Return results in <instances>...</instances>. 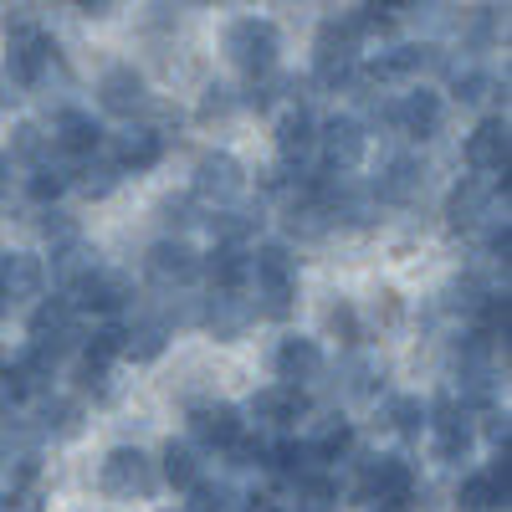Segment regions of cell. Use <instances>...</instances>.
<instances>
[{
    "instance_id": "1",
    "label": "cell",
    "mask_w": 512,
    "mask_h": 512,
    "mask_svg": "<svg viewBox=\"0 0 512 512\" xmlns=\"http://www.w3.org/2000/svg\"><path fill=\"white\" fill-rule=\"evenodd\" d=\"M251 303L256 318H272V323H287L297 313V256L287 241L251 246Z\"/></svg>"
},
{
    "instance_id": "2",
    "label": "cell",
    "mask_w": 512,
    "mask_h": 512,
    "mask_svg": "<svg viewBox=\"0 0 512 512\" xmlns=\"http://www.w3.org/2000/svg\"><path fill=\"white\" fill-rule=\"evenodd\" d=\"M57 67V41L41 31V26H21L11 36V52H6V77H0V108L21 103L26 93H36L41 82L52 77Z\"/></svg>"
},
{
    "instance_id": "3",
    "label": "cell",
    "mask_w": 512,
    "mask_h": 512,
    "mask_svg": "<svg viewBox=\"0 0 512 512\" xmlns=\"http://www.w3.org/2000/svg\"><path fill=\"white\" fill-rule=\"evenodd\" d=\"M359 47H364V36H359V26L349 16L323 21V31L313 41V82L318 88H328V93L354 88L359 72H364V52Z\"/></svg>"
},
{
    "instance_id": "4",
    "label": "cell",
    "mask_w": 512,
    "mask_h": 512,
    "mask_svg": "<svg viewBox=\"0 0 512 512\" xmlns=\"http://www.w3.org/2000/svg\"><path fill=\"white\" fill-rule=\"evenodd\" d=\"M221 47H226V57H231L236 72L267 77V72H277L282 31H277L267 16H236V21L226 26V36H221Z\"/></svg>"
},
{
    "instance_id": "5",
    "label": "cell",
    "mask_w": 512,
    "mask_h": 512,
    "mask_svg": "<svg viewBox=\"0 0 512 512\" xmlns=\"http://www.w3.org/2000/svg\"><path fill=\"white\" fill-rule=\"evenodd\" d=\"M98 487L113 502H144L159 487V472H154V461L139 446H113L103 456V466H98Z\"/></svg>"
},
{
    "instance_id": "6",
    "label": "cell",
    "mask_w": 512,
    "mask_h": 512,
    "mask_svg": "<svg viewBox=\"0 0 512 512\" xmlns=\"http://www.w3.org/2000/svg\"><path fill=\"white\" fill-rule=\"evenodd\" d=\"M369 154V123L354 118V113H333V118H318V164L328 175H349L359 169Z\"/></svg>"
},
{
    "instance_id": "7",
    "label": "cell",
    "mask_w": 512,
    "mask_h": 512,
    "mask_svg": "<svg viewBox=\"0 0 512 512\" xmlns=\"http://www.w3.org/2000/svg\"><path fill=\"white\" fill-rule=\"evenodd\" d=\"M446 123V98L436 88H410L384 98V128H395L405 139H436Z\"/></svg>"
},
{
    "instance_id": "8",
    "label": "cell",
    "mask_w": 512,
    "mask_h": 512,
    "mask_svg": "<svg viewBox=\"0 0 512 512\" xmlns=\"http://www.w3.org/2000/svg\"><path fill=\"white\" fill-rule=\"evenodd\" d=\"M190 190H195L200 205L221 210V205H231V200L246 195V164H241L236 154H226V149H205V154L195 159V180H190Z\"/></svg>"
},
{
    "instance_id": "9",
    "label": "cell",
    "mask_w": 512,
    "mask_h": 512,
    "mask_svg": "<svg viewBox=\"0 0 512 512\" xmlns=\"http://www.w3.org/2000/svg\"><path fill=\"white\" fill-rule=\"evenodd\" d=\"M497 190H507V175L492 180V175H461L446 195V221L451 231H482L492 216H497Z\"/></svg>"
},
{
    "instance_id": "10",
    "label": "cell",
    "mask_w": 512,
    "mask_h": 512,
    "mask_svg": "<svg viewBox=\"0 0 512 512\" xmlns=\"http://www.w3.org/2000/svg\"><path fill=\"white\" fill-rule=\"evenodd\" d=\"M415 492V466L405 456H390V451H379L359 466V482H354V497L364 507L374 502H405Z\"/></svg>"
},
{
    "instance_id": "11",
    "label": "cell",
    "mask_w": 512,
    "mask_h": 512,
    "mask_svg": "<svg viewBox=\"0 0 512 512\" xmlns=\"http://www.w3.org/2000/svg\"><path fill=\"white\" fill-rule=\"evenodd\" d=\"M425 436H431L441 461H466L472 446H477V420H472V410H466L461 400L441 395L431 405V425H425Z\"/></svg>"
},
{
    "instance_id": "12",
    "label": "cell",
    "mask_w": 512,
    "mask_h": 512,
    "mask_svg": "<svg viewBox=\"0 0 512 512\" xmlns=\"http://www.w3.org/2000/svg\"><path fill=\"white\" fill-rule=\"evenodd\" d=\"M277 159L292 169V175L313 180V164H318V118L303 103L277 113Z\"/></svg>"
},
{
    "instance_id": "13",
    "label": "cell",
    "mask_w": 512,
    "mask_h": 512,
    "mask_svg": "<svg viewBox=\"0 0 512 512\" xmlns=\"http://www.w3.org/2000/svg\"><path fill=\"white\" fill-rule=\"evenodd\" d=\"M72 308L77 313H93V318H118L128 303H134V287H128L123 272H108V267H93L77 287H67Z\"/></svg>"
},
{
    "instance_id": "14",
    "label": "cell",
    "mask_w": 512,
    "mask_h": 512,
    "mask_svg": "<svg viewBox=\"0 0 512 512\" xmlns=\"http://www.w3.org/2000/svg\"><path fill=\"white\" fill-rule=\"evenodd\" d=\"M251 420L256 431H292L297 420H308V390H297V384H262V390L251 395Z\"/></svg>"
},
{
    "instance_id": "15",
    "label": "cell",
    "mask_w": 512,
    "mask_h": 512,
    "mask_svg": "<svg viewBox=\"0 0 512 512\" xmlns=\"http://www.w3.org/2000/svg\"><path fill=\"white\" fill-rule=\"evenodd\" d=\"M195 323H205L221 344H236V338L256 323V303H251V292H216L210 287V297H200V308H195Z\"/></svg>"
},
{
    "instance_id": "16",
    "label": "cell",
    "mask_w": 512,
    "mask_h": 512,
    "mask_svg": "<svg viewBox=\"0 0 512 512\" xmlns=\"http://www.w3.org/2000/svg\"><path fill=\"white\" fill-rule=\"evenodd\" d=\"M77 308H72V297L57 292V297H36V308L26 318V333H31V344H52L57 354H67L77 344Z\"/></svg>"
},
{
    "instance_id": "17",
    "label": "cell",
    "mask_w": 512,
    "mask_h": 512,
    "mask_svg": "<svg viewBox=\"0 0 512 512\" xmlns=\"http://www.w3.org/2000/svg\"><path fill=\"white\" fill-rule=\"evenodd\" d=\"M461 159L472 175H507V113H487L461 144Z\"/></svg>"
},
{
    "instance_id": "18",
    "label": "cell",
    "mask_w": 512,
    "mask_h": 512,
    "mask_svg": "<svg viewBox=\"0 0 512 512\" xmlns=\"http://www.w3.org/2000/svg\"><path fill=\"white\" fill-rule=\"evenodd\" d=\"M507 482H512V466H507V446H502L482 472H472L461 482L456 507L461 512H507Z\"/></svg>"
},
{
    "instance_id": "19",
    "label": "cell",
    "mask_w": 512,
    "mask_h": 512,
    "mask_svg": "<svg viewBox=\"0 0 512 512\" xmlns=\"http://www.w3.org/2000/svg\"><path fill=\"white\" fill-rule=\"evenodd\" d=\"M200 272H205V256H200L185 236H164V241L149 246V277H154V282H164V287H190V282H200Z\"/></svg>"
},
{
    "instance_id": "20",
    "label": "cell",
    "mask_w": 512,
    "mask_h": 512,
    "mask_svg": "<svg viewBox=\"0 0 512 512\" xmlns=\"http://www.w3.org/2000/svg\"><path fill=\"white\" fill-rule=\"evenodd\" d=\"M190 436H195V446H205V451H226L236 436H246V415H241L231 400L195 405V410H190Z\"/></svg>"
},
{
    "instance_id": "21",
    "label": "cell",
    "mask_w": 512,
    "mask_h": 512,
    "mask_svg": "<svg viewBox=\"0 0 512 512\" xmlns=\"http://www.w3.org/2000/svg\"><path fill=\"white\" fill-rule=\"evenodd\" d=\"M272 369H277V379H282V384H297V390H308V384H318V379H323L328 359H323V349H318V338L292 333V338H282V344H277Z\"/></svg>"
},
{
    "instance_id": "22",
    "label": "cell",
    "mask_w": 512,
    "mask_h": 512,
    "mask_svg": "<svg viewBox=\"0 0 512 512\" xmlns=\"http://www.w3.org/2000/svg\"><path fill=\"white\" fill-rule=\"evenodd\" d=\"M98 108L103 113H113V118H134L139 108H149V82H144V72L139 67H108L103 77H98Z\"/></svg>"
},
{
    "instance_id": "23",
    "label": "cell",
    "mask_w": 512,
    "mask_h": 512,
    "mask_svg": "<svg viewBox=\"0 0 512 512\" xmlns=\"http://www.w3.org/2000/svg\"><path fill=\"white\" fill-rule=\"evenodd\" d=\"M369 190H374L379 205H415L420 190H425V159L420 154H395L379 169V180Z\"/></svg>"
},
{
    "instance_id": "24",
    "label": "cell",
    "mask_w": 512,
    "mask_h": 512,
    "mask_svg": "<svg viewBox=\"0 0 512 512\" xmlns=\"http://www.w3.org/2000/svg\"><path fill=\"white\" fill-rule=\"evenodd\" d=\"M123 175L134 169V175H144V169H154L164 159V128L154 123H128L123 134H113V154H108Z\"/></svg>"
},
{
    "instance_id": "25",
    "label": "cell",
    "mask_w": 512,
    "mask_h": 512,
    "mask_svg": "<svg viewBox=\"0 0 512 512\" xmlns=\"http://www.w3.org/2000/svg\"><path fill=\"white\" fill-rule=\"evenodd\" d=\"M47 287V262L36 251H0V297L6 303H31Z\"/></svg>"
},
{
    "instance_id": "26",
    "label": "cell",
    "mask_w": 512,
    "mask_h": 512,
    "mask_svg": "<svg viewBox=\"0 0 512 512\" xmlns=\"http://www.w3.org/2000/svg\"><path fill=\"white\" fill-rule=\"evenodd\" d=\"M52 149L67 154V159H88L103 149V123L88 113V108H62L57 123H52Z\"/></svg>"
},
{
    "instance_id": "27",
    "label": "cell",
    "mask_w": 512,
    "mask_h": 512,
    "mask_svg": "<svg viewBox=\"0 0 512 512\" xmlns=\"http://www.w3.org/2000/svg\"><path fill=\"white\" fill-rule=\"evenodd\" d=\"M267 221L262 200H231L210 216V231H216V246H256V231Z\"/></svg>"
},
{
    "instance_id": "28",
    "label": "cell",
    "mask_w": 512,
    "mask_h": 512,
    "mask_svg": "<svg viewBox=\"0 0 512 512\" xmlns=\"http://www.w3.org/2000/svg\"><path fill=\"white\" fill-rule=\"evenodd\" d=\"M441 62V47H425V41H405V47H390V52H379V62L369 67L374 82H410L420 77L425 67H436Z\"/></svg>"
},
{
    "instance_id": "29",
    "label": "cell",
    "mask_w": 512,
    "mask_h": 512,
    "mask_svg": "<svg viewBox=\"0 0 512 512\" xmlns=\"http://www.w3.org/2000/svg\"><path fill=\"white\" fill-rule=\"evenodd\" d=\"M200 277H210L216 292H251V246H216Z\"/></svg>"
},
{
    "instance_id": "30",
    "label": "cell",
    "mask_w": 512,
    "mask_h": 512,
    "mask_svg": "<svg viewBox=\"0 0 512 512\" xmlns=\"http://www.w3.org/2000/svg\"><path fill=\"white\" fill-rule=\"evenodd\" d=\"M384 374H390V364H384L379 354L354 349L344 359V369H338V390H344V400H374L384 390Z\"/></svg>"
},
{
    "instance_id": "31",
    "label": "cell",
    "mask_w": 512,
    "mask_h": 512,
    "mask_svg": "<svg viewBox=\"0 0 512 512\" xmlns=\"http://www.w3.org/2000/svg\"><path fill=\"white\" fill-rule=\"evenodd\" d=\"M169 349V323L164 318H139V323H123V354L128 364H154Z\"/></svg>"
},
{
    "instance_id": "32",
    "label": "cell",
    "mask_w": 512,
    "mask_h": 512,
    "mask_svg": "<svg viewBox=\"0 0 512 512\" xmlns=\"http://www.w3.org/2000/svg\"><path fill=\"white\" fill-rule=\"evenodd\" d=\"M72 169H77V159H57L52 164V154L41 159V164H31V175H26V195L36 200V205H57L62 195H67V185H72Z\"/></svg>"
},
{
    "instance_id": "33",
    "label": "cell",
    "mask_w": 512,
    "mask_h": 512,
    "mask_svg": "<svg viewBox=\"0 0 512 512\" xmlns=\"http://www.w3.org/2000/svg\"><path fill=\"white\" fill-rule=\"evenodd\" d=\"M308 451H313V461L323 466V472H333V466L349 461V451H354V425H349L344 415L323 420L318 431H313V441H308Z\"/></svg>"
},
{
    "instance_id": "34",
    "label": "cell",
    "mask_w": 512,
    "mask_h": 512,
    "mask_svg": "<svg viewBox=\"0 0 512 512\" xmlns=\"http://www.w3.org/2000/svg\"><path fill=\"white\" fill-rule=\"evenodd\" d=\"M159 482L175 487V492H190L200 482V451L190 441H169L159 451Z\"/></svg>"
},
{
    "instance_id": "35",
    "label": "cell",
    "mask_w": 512,
    "mask_h": 512,
    "mask_svg": "<svg viewBox=\"0 0 512 512\" xmlns=\"http://www.w3.org/2000/svg\"><path fill=\"white\" fill-rule=\"evenodd\" d=\"M118 180H123V169L108 154H88V159H77V169H72V185L88 200H108L118 190Z\"/></svg>"
},
{
    "instance_id": "36",
    "label": "cell",
    "mask_w": 512,
    "mask_h": 512,
    "mask_svg": "<svg viewBox=\"0 0 512 512\" xmlns=\"http://www.w3.org/2000/svg\"><path fill=\"white\" fill-rule=\"evenodd\" d=\"M36 431L41 436H57V441H72L82 431V405L77 400H57V395H41L36 400Z\"/></svg>"
},
{
    "instance_id": "37",
    "label": "cell",
    "mask_w": 512,
    "mask_h": 512,
    "mask_svg": "<svg viewBox=\"0 0 512 512\" xmlns=\"http://www.w3.org/2000/svg\"><path fill=\"white\" fill-rule=\"evenodd\" d=\"M98 267V251L82 241V236H72V241H62V246H52V272H57V282H62V292L67 287H77L82 277H88Z\"/></svg>"
},
{
    "instance_id": "38",
    "label": "cell",
    "mask_w": 512,
    "mask_h": 512,
    "mask_svg": "<svg viewBox=\"0 0 512 512\" xmlns=\"http://www.w3.org/2000/svg\"><path fill=\"white\" fill-rule=\"evenodd\" d=\"M451 93H456V103H466V108H487V103H497V93H502V82L492 77V72H482V67H451Z\"/></svg>"
},
{
    "instance_id": "39",
    "label": "cell",
    "mask_w": 512,
    "mask_h": 512,
    "mask_svg": "<svg viewBox=\"0 0 512 512\" xmlns=\"http://www.w3.org/2000/svg\"><path fill=\"white\" fill-rule=\"evenodd\" d=\"M384 420H390V431L405 436V441H420L425 425H431V405H425L420 395H395L390 410H384Z\"/></svg>"
},
{
    "instance_id": "40",
    "label": "cell",
    "mask_w": 512,
    "mask_h": 512,
    "mask_svg": "<svg viewBox=\"0 0 512 512\" xmlns=\"http://www.w3.org/2000/svg\"><path fill=\"white\" fill-rule=\"evenodd\" d=\"M52 154V134L41 123H16L11 128V154L6 159H21V164H41Z\"/></svg>"
},
{
    "instance_id": "41",
    "label": "cell",
    "mask_w": 512,
    "mask_h": 512,
    "mask_svg": "<svg viewBox=\"0 0 512 512\" xmlns=\"http://www.w3.org/2000/svg\"><path fill=\"white\" fill-rule=\"evenodd\" d=\"M236 502H241V497H236L231 482H205V477H200V482L190 487V512H236Z\"/></svg>"
},
{
    "instance_id": "42",
    "label": "cell",
    "mask_w": 512,
    "mask_h": 512,
    "mask_svg": "<svg viewBox=\"0 0 512 512\" xmlns=\"http://www.w3.org/2000/svg\"><path fill=\"white\" fill-rule=\"evenodd\" d=\"M492 292H497V287H487L482 277H461V282H451V292H446V308H456V313L472 318V313L487 303Z\"/></svg>"
},
{
    "instance_id": "43",
    "label": "cell",
    "mask_w": 512,
    "mask_h": 512,
    "mask_svg": "<svg viewBox=\"0 0 512 512\" xmlns=\"http://www.w3.org/2000/svg\"><path fill=\"white\" fill-rule=\"evenodd\" d=\"M77 390L82 395H108V359L77 349Z\"/></svg>"
},
{
    "instance_id": "44",
    "label": "cell",
    "mask_w": 512,
    "mask_h": 512,
    "mask_svg": "<svg viewBox=\"0 0 512 512\" xmlns=\"http://www.w3.org/2000/svg\"><path fill=\"white\" fill-rule=\"evenodd\" d=\"M41 236H47L52 246H62V241H72V236H82V231L72 226L67 210H57V205H41Z\"/></svg>"
},
{
    "instance_id": "45",
    "label": "cell",
    "mask_w": 512,
    "mask_h": 512,
    "mask_svg": "<svg viewBox=\"0 0 512 512\" xmlns=\"http://www.w3.org/2000/svg\"><path fill=\"white\" fill-rule=\"evenodd\" d=\"M492 36H497V16H492V6H477L466 16V47H487Z\"/></svg>"
},
{
    "instance_id": "46",
    "label": "cell",
    "mask_w": 512,
    "mask_h": 512,
    "mask_svg": "<svg viewBox=\"0 0 512 512\" xmlns=\"http://www.w3.org/2000/svg\"><path fill=\"white\" fill-rule=\"evenodd\" d=\"M41 507H47L41 487H36V482H26V487H11V492H6V507H0V512H41Z\"/></svg>"
},
{
    "instance_id": "47",
    "label": "cell",
    "mask_w": 512,
    "mask_h": 512,
    "mask_svg": "<svg viewBox=\"0 0 512 512\" xmlns=\"http://www.w3.org/2000/svg\"><path fill=\"white\" fill-rule=\"evenodd\" d=\"M328 328L344 333V344H359V323H354V308L349 303H333L328 308Z\"/></svg>"
},
{
    "instance_id": "48",
    "label": "cell",
    "mask_w": 512,
    "mask_h": 512,
    "mask_svg": "<svg viewBox=\"0 0 512 512\" xmlns=\"http://www.w3.org/2000/svg\"><path fill=\"white\" fill-rule=\"evenodd\" d=\"M507 431H512V425H507V410H497V405H492V410H482V436H487L497 451L507 446Z\"/></svg>"
},
{
    "instance_id": "49",
    "label": "cell",
    "mask_w": 512,
    "mask_h": 512,
    "mask_svg": "<svg viewBox=\"0 0 512 512\" xmlns=\"http://www.w3.org/2000/svg\"><path fill=\"white\" fill-rule=\"evenodd\" d=\"M236 512H287V507H282L277 492H246V497L236 502Z\"/></svg>"
},
{
    "instance_id": "50",
    "label": "cell",
    "mask_w": 512,
    "mask_h": 512,
    "mask_svg": "<svg viewBox=\"0 0 512 512\" xmlns=\"http://www.w3.org/2000/svg\"><path fill=\"white\" fill-rule=\"evenodd\" d=\"M205 118H216V113H231V88H221V82H216V88H210V98H205V108H200Z\"/></svg>"
},
{
    "instance_id": "51",
    "label": "cell",
    "mask_w": 512,
    "mask_h": 512,
    "mask_svg": "<svg viewBox=\"0 0 512 512\" xmlns=\"http://www.w3.org/2000/svg\"><path fill=\"white\" fill-rule=\"evenodd\" d=\"M159 210H164V221H169V226H175V221L190 226V221H195V216H190V200H164Z\"/></svg>"
},
{
    "instance_id": "52",
    "label": "cell",
    "mask_w": 512,
    "mask_h": 512,
    "mask_svg": "<svg viewBox=\"0 0 512 512\" xmlns=\"http://www.w3.org/2000/svg\"><path fill=\"white\" fill-rule=\"evenodd\" d=\"M72 11H82V16H108L113 11V0H67Z\"/></svg>"
},
{
    "instance_id": "53",
    "label": "cell",
    "mask_w": 512,
    "mask_h": 512,
    "mask_svg": "<svg viewBox=\"0 0 512 512\" xmlns=\"http://www.w3.org/2000/svg\"><path fill=\"white\" fill-rule=\"evenodd\" d=\"M369 6H379V11H390V16H400V11H410L415 0H369Z\"/></svg>"
},
{
    "instance_id": "54",
    "label": "cell",
    "mask_w": 512,
    "mask_h": 512,
    "mask_svg": "<svg viewBox=\"0 0 512 512\" xmlns=\"http://www.w3.org/2000/svg\"><path fill=\"white\" fill-rule=\"evenodd\" d=\"M369 512H415V502H410V497H405V502H374Z\"/></svg>"
},
{
    "instance_id": "55",
    "label": "cell",
    "mask_w": 512,
    "mask_h": 512,
    "mask_svg": "<svg viewBox=\"0 0 512 512\" xmlns=\"http://www.w3.org/2000/svg\"><path fill=\"white\" fill-rule=\"evenodd\" d=\"M6 195H11V159L0 154V200H6Z\"/></svg>"
},
{
    "instance_id": "56",
    "label": "cell",
    "mask_w": 512,
    "mask_h": 512,
    "mask_svg": "<svg viewBox=\"0 0 512 512\" xmlns=\"http://www.w3.org/2000/svg\"><path fill=\"white\" fill-rule=\"evenodd\" d=\"M6 313H11V303H6V297H0V318H6Z\"/></svg>"
}]
</instances>
